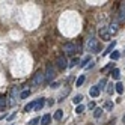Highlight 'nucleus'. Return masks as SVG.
Masks as SVG:
<instances>
[{
  "mask_svg": "<svg viewBox=\"0 0 125 125\" xmlns=\"http://www.w3.org/2000/svg\"><path fill=\"white\" fill-rule=\"evenodd\" d=\"M115 91L118 92V94H122V92H124V84H122L121 82H118V83L115 84Z\"/></svg>",
  "mask_w": 125,
  "mask_h": 125,
  "instance_id": "13",
  "label": "nucleus"
},
{
  "mask_svg": "<svg viewBox=\"0 0 125 125\" xmlns=\"http://www.w3.org/2000/svg\"><path fill=\"white\" fill-rule=\"evenodd\" d=\"M116 32H118V23H112L109 26V35H113Z\"/></svg>",
  "mask_w": 125,
  "mask_h": 125,
  "instance_id": "10",
  "label": "nucleus"
},
{
  "mask_svg": "<svg viewBox=\"0 0 125 125\" xmlns=\"http://www.w3.org/2000/svg\"><path fill=\"white\" fill-rule=\"evenodd\" d=\"M84 112V105H82V104H80V105H77V109H75V113L77 115H82Z\"/></svg>",
  "mask_w": 125,
  "mask_h": 125,
  "instance_id": "21",
  "label": "nucleus"
},
{
  "mask_svg": "<svg viewBox=\"0 0 125 125\" xmlns=\"http://www.w3.org/2000/svg\"><path fill=\"white\" fill-rule=\"evenodd\" d=\"M56 63H57V68H59V69H65V68L68 66V60H66L65 56H60V57H57Z\"/></svg>",
  "mask_w": 125,
  "mask_h": 125,
  "instance_id": "5",
  "label": "nucleus"
},
{
  "mask_svg": "<svg viewBox=\"0 0 125 125\" xmlns=\"http://www.w3.org/2000/svg\"><path fill=\"white\" fill-rule=\"evenodd\" d=\"M27 96H30V91H23V92L20 94V98H21V100H24V98H27Z\"/></svg>",
  "mask_w": 125,
  "mask_h": 125,
  "instance_id": "19",
  "label": "nucleus"
},
{
  "mask_svg": "<svg viewBox=\"0 0 125 125\" xmlns=\"http://www.w3.org/2000/svg\"><path fill=\"white\" fill-rule=\"evenodd\" d=\"M44 74H45V82L48 83V82H51V80L56 77V69L53 68V65H48V66H47V69H45V73H44Z\"/></svg>",
  "mask_w": 125,
  "mask_h": 125,
  "instance_id": "4",
  "label": "nucleus"
},
{
  "mask_svg": "<svg viewBox=\"0 0 125 125\" xmlns=\"http://www.w3.org/2000/svg\"><path fill=\"white\" fill-rule=\"evenodd\" d=\"M104 109H107V110H112V109H113V103H112V101H107V103L104 104Z\"/></svg>",
  "mask_w": 125,
  "mask_h": 125,
  "instance_id": "24",
  "label": "nucleus"
},
{
  "mask_svg": "<svg viewBox=\"0 0 125 125\" xmlns=\"http://www.w3.org/2000/svg\"><path fill=\"white\" fill-rule=\"evenodd\" d=\"M119 56H121V54H119V51H113L112 54H110L112 60H118V59H119Z\"/></svg>",
  "mask_w": 125,
  "mask_h": 125,
  "instance_id": "22",
  "label": "nucleus"
},
{
  "mask_svg": "<svg viewBox=\"0 0 125 125\" xmlns=\"http://www.w3.org/2000/svg\"><path fill=\"white\" fill-rule=\"evenodd\" d=\"M124 18H125V9H122V11H121V14H119V20L122 21Z\"/></svg>",
  "mask_w": 125,
  "mask_h": 125,
  "instance_id": "29",
  "label": "nucleus"
},
{
  "mask_svg": "<svg viewBox=\"0 0 125 125\" xmlns=\"http://www.w3.org/2000/svg\"><path fill=\"white\" fill-rule=\"evenodd\" d=\"M82 100H83V96H82V95H75L73 101H74V104H75V105H77V104L80 105V103H82Z\"/></svg>",
  "mask_w": 125,
  "mask_h": 125,
  "instance_id": "17",
  "label": "nucleus"
},
{
  "mask_svg": "<svg viewBox=\"0 0 125 125\" xmlns=\"http://www.w3.org/2000/svg\"><path fill=\"white\" fill-rule=\"evenodd\" d=\"M101 115H103V109H101V107H98V109H95V113H94V116H95V118H100Z\"/></svg>",
  "mask_w": 125,
  "mask_h": 125,
  "instance_id": "20",
  "label": "nucleus"
},
{
  "mask_svg": "<svg viewBox=\"0 0 125 125\" xmlns=\"http://www.w3.org/2000/svg\"><path fill=\"white\" fill-rule=\"evenodd\" d=\"M44 104H45V98H38L36 103H35V110L39 112L42 107H44Z\"/></svg>",
  "mask_w": 125,
  "mask_h": 125,
  "instance_id": "7",
  "label": "nucleus"
},
{
  "mask_svg": "<svg viewBox=\"0 0 125 125\" xmlns=\"http://www.w3.org/2000/svg\"><path fill=\"white\" fill-rule=\"evenodd\" d=\"M89 109H91V110L95 109V104H94V103H89Z\"/></svg>",
  "mask_w": 125,
  "mask_h": 125,
  "instance_id": "30",
  "label": "nucleus"
},
{
  "mask_svg": "<svg viewBox=\"0 0 125 125\" xmlns=\"http://www.w3.org/2000/svg\"><path fill=\"white\" fill-rule=\"evenodd\" d=\"M38 122H41V118H35L29 122V125H38Z\"/></svg>",
  "mask_w": 125,
  "mask_h": 125,
  "instance_id": "26",
  "label": "nucleus"
},
{
  "mask_svg": "<svg viewBox=\"0 0 125 125\" xmlns=\"http://www.w3.org/2000/svg\"><path fill=\"white\" fill-rule=\"evenodd\" d=\"M77 63H80V59L77 57V59H73V60H71V63L68 65V66H71V68H73V66H75Z\"/></svg>",
  "mask_w": 125,
  "mask_h": 125,
  "instance_id": "25",
  "label": "nucleus"
},
{
  "mask_svg": "<svg viewBox=\"0 0 125 125\" xmlns=\"http://www.w3.org/2000/svg\"><path fill=\"white\" fill-rule=\"evenodd\" d=\"M44 83H45V74H44V73H41V71H39V73H36V74L33 75L32 84H33V86H42Z\"/></svg>",
  "mask_w": 125,
  "mask_h": 125,
  "instance_id": "1",
  "label": "nucleus"
},
{
  "mask_svg": "<svg viewBox=\"0 0 125 125\" xmlns=\"http://www.w3.org/2000/svg\"><path fill=\"white\" fill-rule=\"evenodd\" d=\"M62 116H63V110H57V112L54 113V119H56V121H60Z\"/></svg>",
  "mask_w": 125,
  "mask_h": 125,
  "instance_id": "16",
  "label": "nucleus"
},
{
  "mask_svg": "<svg viewBox=\"0 0 125 125\" xmlns=\"http://www.w3.org/2000/svg\"><path fill=\"white\" fill-rule=\"evenodd\" d=\"M87 50L92 51V53H98L100 51V44H98V39L95 38H91L87 41Z\"/></svg>",
  "mask_w": 125,
  "mask_h": 125,
  "instance_id": "2",
  "label": "nucleus"
},
{
  "mask_svg": "<svg viewBox=\"0 0 125 125\" xmlns=\"http://www.w3.org/2000/svg\"><path fill=\"white\" fill-rule=\"evenodd\" d=\"M63 51H65L66 56H74L75 51H77V47L74 45L73 42H66L65 45H63Z\"/></svg>",
  "mask_w": 125,
  "mask_h": 125,
  "instance_id": "3",
  "label": "nucleus"
},
{
  "mask_svg": "<svg viewBox=\"0 0 125 125\" xmlns=\"http://www.w3.org/2000/svg\"><path fill=\"white\" fill-rule=\"evenodd\" d=\"M89 94H91V96H92V98H96L98 95H100V87H98V86L91 87V92H89Z\"/></svg>",
  "mask_w": 125,
  "mask_h": 125,
  "instance_id": "9",
  "label": "nucleus"
},
{
  "mask_svg": "<svg viewBox=\"0 0 125 125\" xmlns=\"http://www.w3.org/2000/svg\"><path fill=\"white\" fill-rule=\"evenodd\" d=\"M83 83H84V75H80V77L77 78V82H75V84H77V87H78V86H82Z\"/></svg>",
  "mask_w": 125,
  "mask_h": 125,
  "instance_id": "18",
  "label": "nucleus"
},
{
  "mask_svg": "<svg viewBox=\"0 0 125 125\" xmlns=\"http://www.w3.org/2000/svg\"><path fill=\"white\" fill-rule=\"evenodd\" d=\"M89 62H91V57H89V56H86V57H84V59L82 60V66H84V68H86Z\"/></svg>",
  "mask_w": 125,
  "mask_h": 125,
  "instance_id": "23",
  "label": "nucleus"
},
{
  "mask_svg": "<svg viewBox=\"0 0 125 125\" xmlns=\"http://www.w3.org/2000/svg\"><path fill=\"white\" fill-rule=\"evenodd\" d=\"M50 121H51V115H44L41 118V125H50Z\"/></svg>",
  "mask_w": 125,
  "mask_h": 125,
  "instance_id": "8",
  "label": "nucleus"
},
{
  "mask_svg": "<svg viewBox=\"0 0 125 125\" xmlns=\"http://www.w3.org/2000/svg\"><path fill=\"white\" fill-rule=\"evenodd\" d=\"M105 83H107V82H105V78H103V80H101V82H100V84H98V87H100V91H101V89H104V86H105Z\"/></svg>",
  "mask_w": 125,
  "mask_h": 125,
  "instance_id": "27",
  "label": "nucleus"
},
{
  "mask_svg": "<svg viewBox=\"0 0 125 125\" xmlns=\"http://www.w3.org/2000/svg\"><path fill=\"white\" fill-rule=\"evenodd\" d=\"M18 91H20V87H12V91H11V101H9V105H15L17 103V95H18Z\"/></svg>",
  "mask_w": 125,
  "mask_h": 125,
  "instance_id": "6",
  "label": "nucleus"
},
{
  "mask_svg": "<svg viewBox=\"0 0 125 125\" xmlns=\"http://www.w3.org/2000/svg\"><path fill=\"white\" fill-rule=\"evenodd\" d=\"M113 91H115V86H113V84H109V86H107V92H109V94H113Z\"/></svg>",
  "mask_w": 125,
  "mask_h": 125,
  "instance_id": "28",
  "label": "nucleus"
},
{
  "mask_svg": "<svg viewBox=\"0 0 125 125\" xmlns=\"http://www.w3.org/2000/svg\"><path fill=\"white\" fill-rule=\"evenodd\" d=\"M35 103H36V101H32V103H29L27 105L24 107V112H26V113H29V112H32V110L35 109Z\"/></svg>",
  "mask_w": 125,
  "mask_h": 125,
  "instance_id": "12",
  "label": "nucleus"
},
{
  "mask_svg": "<svg viewBox=\"0 0 125 125\" xmlns=\"http://www.w3.org/2000/svg\"><path fill=\"white\" fill-rule=\"evenodd\" d=\"M119 74H121V73H119V69H118V68H115V69L112 71V75H113L115 80H119V77H121Z\"/></svg>",
  "mask_w": 125,
  "mask_h": 125,
  "instance_id": "15",
  "label": "nucleus"
},
{
  "mask_svg": "<svg viewBox=\"0 0 125 125\" xmlns=\"http://www.w3.org/2000/svg\"><path fill=\"white\" fill-rule=\"evenodd\" d=\"M8 104H9V103L6 101V96L2 95V96H0V110H5V107H6Z\"/></svg>",
  "mask_w": 125,
  "mask_h": 125,
  "instance_id": "11",
  "label": "nucleus"
},
{
  "mask_svg": "<svg viewBox=\"0 0 125 125\" xmlns=\"http://www.w3.org/2000/svg\"><path fill=\"white\" fill-rule=\"evenodd\" d=\"M115 45H116V42H115V41H113V42H112V44H110V45H109V47H107V50H105V51H104V54H109V53H110V54H112V50H113V48H115Z\"/></svg>",
  "mask_w": 125,
  "mask_h": 125,
  "instance_id": "14",
  "label": "nucleus"
}]
</instances>
